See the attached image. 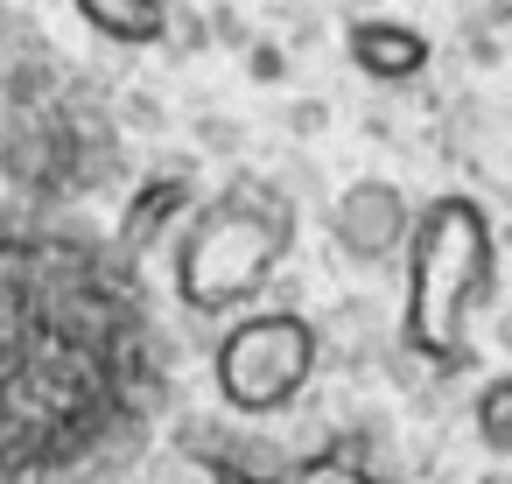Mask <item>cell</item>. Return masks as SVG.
Wrapping results in <instances>:
<instances>
[{"instance_id": "cell-8", "label": "cell", "mask_w": 512, "mask_h": 484, "mask_svg": "<svg viewBox=\"0 0 512 484\" xmlns=\"http://www.w3.org/2000/svg\"><path fill=\"white\" fill-rule=\"evenodd\" d=\"M470 428H477V442H484L491 456H512V372H498V379L477 386V400H470Z\"/></svg>"}, {"instance_id": "cell-6", "label": "cell", "mask_w": 512, "mask_h": 484, "mask_svg": "<svg viewBox=\"0 0 512 484\" xmlns=\"http://www.w3.org/2000/svg\"><path fill=\"white\" fill-rule=\"evenodd\" d=\"M190 211H197L190 176L155 169V176H141V183L127 190V204H120V246H127V253H148V246H162L169 232H183Z\"/></svg>"}, {"instance_id": "cell-3", "label": "cell", "mask_w": 512, "mask_h": 484, "mask_svg": "<svg viewBox=\"0 0 512 484\" xmlns=\"http://www.w3.org/2000/svg\"><path fill=\"white\" fill-rule=\"evenodd\" d=\"M323 337L302 309H246L211 344V386L232 414H281L316 386Z\"/></svg>"}, {"instance_id": "cell-7", "label": "cell", "mask_w": 512, "mask_h": 484, "mask_svg": "<svg viewBox=\"0 0 512 484\" xmlns=\"http://www.w3.org/2000/svg\"><path fill=\"white\" fill-rule=\"evenodd\" d=\"M71 8L85 15V29H99L120 50H155L169 36V8H162V0H71Z\"/></svg>"}, {"instance_id": "cell-5", "label": "cell", "mask_w": 512, "mask_h": 484, "mask_svg": "<svg viewBox=\"0 0 512 484\" xmlns=\"http://www.w3.org/2000/svg\"><path fill=\"white\" fill-rule=\"evenodd\" d=\"M344 57H351V71H365L372 85H407V78H421V71L435 64V43H428L421 29L393 22V15H365V22L344 29Z\"/></svg>"}, {"instance_id": "cell-9", "label": "cell", "mask_w": 512, "mask_h": 484, "mask_svg": "<svg viewBox=\"0 0 512 484\" xmlns=\"http://www.w3.org/2000/svg\"><path fill=\"white\" fill-rule=\"evenodd\" d=\"M288 484H393V477H372L365 463H351V456H302V463H288Z\"/></svg>"}, {"instance_id": "cell-1", "label": "cell", "mask_w": 512, "mask_h": 484, "mask_svg": "<svg viewBox=\"0 0 512 484\" xmlns=\"http://www.w3.org/2000/svg\"><path fill=\"white\" fill-rule=\"evenodd\" d=\"M498 281V232L491 211L463 190H442L414 211L407 232V295H400V344L435 365V372H463L470 365V323L491 302Z\"/></svg>"}, {"instance_id": "cell-2", "label": "cell", "mask_w": 512, "mask_h": 484, "mask_svg": "<svg viewBox=\"0 0 512 484\" xmlns=\"http://www.w3.org/2000/svg\"><path fill=\"white\" fill-rule=\"evenodd\" d=\"M295 253V204L281 183L246 176L218 197H204L183 218L176 239V302L190 316H246L267 281L281 274V260Z\"/></svg>"}, {"instance_id": "cell-4", "label": "cell", "mask_w": 512, "mask_h": 484, "mask_svg": "<svg viewBox=\"0 0 512 484\" xmlns=\"http://www.w3.org/2000/svg\"><path fill=\"white\" fill-rule=\"evenodd\" d=\"M330 232H337V253H344V260H358V267H379V260L407 253L414 211H407V197H400L386 176H365V183H351V190L337 197V211H330Z\"/></svg>"}]
</instances>
